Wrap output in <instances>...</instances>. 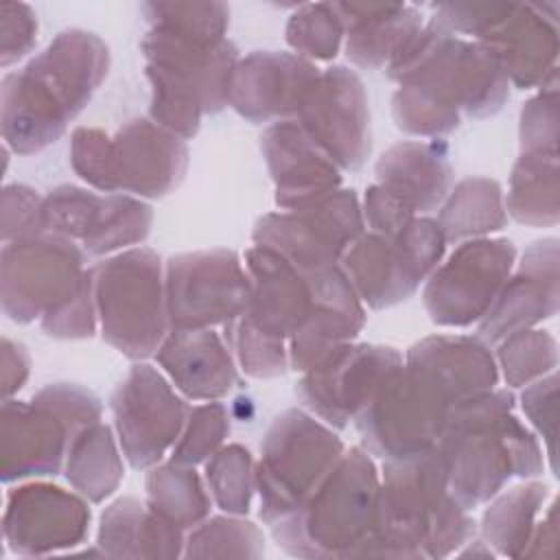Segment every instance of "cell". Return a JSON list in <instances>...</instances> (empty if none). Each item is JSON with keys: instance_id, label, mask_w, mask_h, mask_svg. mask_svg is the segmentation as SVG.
Returning <instances> with one entry per match:
<instances>
[{"instance_id": "ac0fdd59", "label": "cell", "mask_w": 560, "mask_h": 560, "mask_svg": "<svg viewBox=\"0 0 560 560\" xmlns=\"http://www.w3.org/2000/svg\"><path fill=\"white\" fill-rule=\"evenodd\" d=\"M295 120L341 171H359L372 151L370 107L363 81L346 66L319 72Z\"/></svg>"}, {"instance_id": "9c48e42d", "label": "cell", "mask_w": 560, "mask_h": 560, "mask_svg": "<svg viewBox=\"0 0 560 560\" xmlns=\"http://www.w3.org/2000/svg\"><path fill=\"white\" fill-rule=\"evenodd\" d=\"M457 398L427 365L402 357L372 400L354 418L359 446L381 459L433 448Z\"/></svg>"}, {"instance_id": "b9f144b4", "label": "cell", "mask_w": 560, "mask_h": 560, "mask_svg": "<svg viewBox=\"0 0 560 560\" xmlns=\"http://www.w3.org/2000/svg\"><path fill=\"white\" fill-rule=\"evenodd\" d=\"M230 433V413L223 402L206 400L190 407L186 424L171 448V459L186 466L203 464L214 455Z\"/></svg>"}, {"instance_id": "d6986e66", "label": "cell", "mask_w": 560, "mask_h": 560, "mask_svg": "<svg viewBox=\"0 0 560 560\" xmlns=\"http://www.w3.org/2000/svg\"><path fill=\"white\" fill-rule=\"evenodd\" d=\"M90 518L88 499L79 492L33 481L7 492L2 534L18 556H50L81 545L88 538Z\"/></svg>"}, {"instance_id": "74e56055", "label": "cell", "mask_w": 560, "mask_h": 560, "mask_svg": "<svg viewBox=\"0 0 560 560\" xmlns=\"http://www.w3.org/2000/svg\"><path fill=\"white\" fill-rule=\"evenodd\" d=\"M140 11L149 28H160L199 44L228 39L230 7L225 2H144Z\"/></svg>"}, {"instance_id": "d590c367", "label": "cell", "mask_w": 560, "mask_h": 560, "mask_svg": "<svg viewBox=\"0 0 560 560\" xmlns=\"http://www.w3.org/2000/svg\"><path fill=\"white\" fill-rule=\"evenodd\" d=\"M147 505L179 529H192L210 514V492L195 466L173 459L147 468Z\"/></svg>"}, {"instance_id": "44dd1931", "label": "cell", "mask_w": 560, "mask_h": 560, "mask_svg": "<svg viewBox=\"0 0 560 560\" xmlns=\"http://www.w3.org/2000/svg\"><path fill=\"white\" fill-rule=\"evenodd\" d=\"M501 63L510 85L534 90L558 83V4L510 2L479 39Z\"/></svg>"}, {"instance_id": "8fae6325", "label": "cell", "mask_w": 560, "mask_h": 560, "mask_svg": "<svg viewBox=\"0 0 560 560\" xmlns=\"http://www.w3.org/2000/svg\"><path fill=\"white\" fill-rule=\"evenodd\" d=\"M85 252L70 238L39 234L4 243L0 254L2 313L31 324L63 306L85 280Z\"/></svg>"}, {"instance_id": "5bb4252c", "label": "cell", "mask_w": 560, "mask_h": 560, "mask_svg": "<svg viewBox=\"0 0 560 560\" xmlns=\"http://www.w3.org/2000/svg\"><path fill=\"white\" fill-rule=\"evenodd\" d=\"M114 431L127 464L147 470L175 446L190 405L175 385L147 361H136L109 396Z\"/></svg>"}, {"instance_id": "f35d334b", "label": "cell", "mask_w": 560, "mask_h": 560, "mask_svg": "<svg viewBox=\"0 0 560 560\" xmlns=\"http://www.w3.org/2000/svg\"><path fill=\"white\" fill-rule=\"evenodd\" d=\"M265 536L243 516H212L201 521L184 542V558H260Z\"/></svg>"}, {"instance_id": "4fadbf2b", "label": "cell", "mask_w": 560, "mask_h": 560, "mask_svg": "<svg viewBox=\"0 0 560 560\" xmlns=\"http://www.w3.org/2000/svg\"><path fill=\"white\" fill-rule=\"evenodd\" d=\"M516 262L510 238H470L457 243L446 262L424 280L422 304L429 319L444 328L479 324Z\"/></svg>"}, {"instance_id": "e575fe53", "label": "cell", "mask_w": 560, "mask_h": 560, "mask_svg": "<svg viewBox=\"0 0 560 560\" xmlns=\"http://www.w3.org/2000/svg\"><path fill=\"white\" fill-rule=\"evenodd\" d=\"M153 225V208L140 197L107 192L96 197L81 249L88 256H107L118 249L142 243Z\"/></svg>"}, {"instance_id": "277c9868", "label": "cell", "mask_w": 560, "mask_h": 560, "mask_svg": "<svg viewBox=\"0 0 560 560\" xmlns=\"http://www.w3.org/2000/svg\"><path fill=\"white\" fill-rule=\"evenodd\" d=\"M477 534L475 518L448 492L438 448L383 459L376 521L361 556L446 558Z\"/></svg>"}, {"instance_id": "6da1fadb", "label": "cell", "mask_w": 560, "mask_h": 560, "mask_svg": "<svg viewBox=\"0 0 560 560\" xmlns=\"http://www.w3.org/2000/svg\"><path fill=\"white\" fill-rule=\"evenodd\" d=\"M385 70L398 83L392 98L396 127L429 140L455 131L462 116H494L510 96V81L499 59L481 42L457 37L433 20Z\"/></svg>"}, {"instance_id": "60d3db41", "label": "cell", "mask_w": 560, "mask_h": 560, "mask_svg": "<svg viewBox=\"0 0 560 560\" xmlns=\"http://www.w3.org/2000/svg\"><path fill=\"white\" fill-rule=\"evenodd\" d=\"M346 37L335 2L300 4L284 28V39L293 52L308 61H330Z\"/></svg>"}, {"instance_id": "5b68a950", "label": "cell", "mask_w": 560, "mask_h": 560, "mask_svg": "<svg viewBox=\"0 0 560 560\" xmlns=\"http://www.w3.org/2000/svg\"><path fill=\"white\" fill-rule=\"evenodd\" d=\"M381 472L368 451H343L311 497L269 525L276 545L295 558L361 556L376 521Z\"/></svg>"}, {"instance_id": "9a60e30c", "label": "cell", "mask_w": 560, "mask_h": 560, "mask_svg": "<svg viewBox=\"0 0 560 560\" xmlns=\"http://www.w3.org/2000/svg\"><path fill=\"white\" fill-rule=\"evenodd\" d=\"M171 328H212L236 319L249 302V273L232 249L175 254L164 265Z\"/></svg>"}, {"instance_id": "ab89813d", "label": "cell", "mask_w": 560, "mask_h": 560, "mask_svg": "<svg viewBox=\"0 0 560 560\" xmlns=\"http://www.w3.org/2000/svg\"><path fill=\"white\" fill-rule=\"evenodd\" d=\"M497 368L508 387H525L556 372L558 341L549 330L525 328L497 343Z\"/></svg>"}, {"instance_id": "8992f818", "label": "cell", "mask_w": 560, "mask_h": 560, "mask_svg": "<svg viewBox=\"0 0 560 560\" xmlns=\"http://www.w3.org/2000/svg\"><path fill=\"white\" fill-rule=\"evenodd\" d=\"M140 50L147 59L153 122L190 140L206 114H219L230 105L232 74L241 59L230 39L199 44L149 28L140 39Z\"/></svg>"}, {"instance_id": "e0dca14e", "label": "cell", "mask_w": 560, "mask_h": 560, "mask_svg": "<svg viewBox=\"0 0 560 560\" xmlns=\"http://www.w3.org/2000/svg\"><path fill=\"white\" fill-rule=\"evenodd\" d=\"M337 265L300 269L269 247L252 245L245 252V269L252 291L241 319L256 332L284 343L306 324L317 308Z\"/></svg>"}, {"instance_id": "3957f363", "label": "cell", "mask_w": 560, "mask_h": 560, "mask_svg": "<svg viewBox=\"0 0 560 560\" xmlns=\"http://www.w3.org/2000/svg\"><path fill=\"white\" fill-rule=\"evenodd\" d=\"M510 389H490L453 405L435 442L448 492L466 510L481 508L514 477L534 479L545 468L536 435L516 418Z\"/></svg>"}, {"instance_id": "681fc988", "label": "cell", "mask_w": 560, "mask_h": 560, "mask_svg": "<svg viewBox=\"0 0 560 560\" xmlns=\"http://www.w3.org/2000/svg\"><path fill=\"white\" fill-rule=\"evenodd\" d=\"M361 210L370 232L387 234V236L400 232L411 219H416V212L402 199H398L396 195H392L378 184H372L365 190Z\"/></svg>"}, {"instance_id": "8d00e7d4", "label": "cell", "mask_w": 560, "mask_h": 560, "mask_svg": "<svg viewBox=\"0 0 560 560\" xmlns=\"http://www.w3.org/2000/svg\"><path fill=\"white\" fill-rule=\"evenodd\" d=\"M203 481L219 510L245 516L256 494V462L249 448L243 444L221 446L203 462Z\"/></svg>"}, {"instance_id": "4316f807", "label": "cell", "mask_w": 560, "mask_h": 560, "mask_svg": "<svg viewBox=\"0 0 560 560\" xmlns=\"http://www.w3.org/2000/svg\"><path fill=\"white\" fill-rule=\"evenodd\" d=\"M374 175L378 186L413 212H431L446 199L453 184L448 147L442 138L396 142L376 160Z\"/></svg>"}, {"instance_id": "83f0119b", "label": "cell", "mask_w": 560, "mask_h": 560, "mask_svg": "<svg viewBox=\"0 0 560 560\" xmlns=\"http://www.w3.org/2000/svg\"><path fill=\"white\" fill-rule=\"evenodd\" d=\"M346 31V55L359 68H383L424 26L422 13L400 2H335Z\"/></svg>"}, {"instance_id": "7bdbcfd3", "label": "cell", "mask_w": 560, "mask_h": 560, "mask_svg": "<svg viewBox=\"0 0 560 560\" xmlns=\"http://www.w3.org/2000/svg\"><path fill=\"white\" fill-rule=\"evenodd\" d=\"M521 153H558V83L540 88L518 116Z\"/></svg>"}, {"instance_id": "ba28073f", "label": "cell", "mask_w": 560, "mask_h": 560, "mask_svg": "<svg viewBox=\"0 0 560 560\" xmlns=\"http://www.w3.org/2000/svg\"><path fill=\"white\" fill-rule=\"evenodd\" d=\"M341 438L304 407L273 418L256 464L258 516L265 525L293 514L343 455Z\"/></svg>"}, {"instance_id": "1f68e13d", "label": "cell", "mask_w": 560, "mask_h": 560, "mask_svg": "<svg viewBox=\"0 0 560 560\" xmlns=\"http://www.w3.org/2000/svg\"><path fill=\"white\" fill-rule=\"evenodd\" d=\"M547 497V483L527 479L518 486L501 490L488 501L479 532L481 540L494 551V556L523 558Z\"/></svg>"}, {"instance_id": "7c38bea8", "label": "cell", "mask_w": 560, "mask_h": 560, "mask_svg": "<svg viewBox=\"0 0 560 560\" xmlns=\"http://www.w3.org/2000/svg\"><path fill=\"white\" fill-rule=\"evenodd\" d=\"M363 228L357 192L337 188L295 208L262 214L254 223L252 241L278 252L300 269H319L337 265Z\"/></svg>"}, {"instance_id": "f1b7e54d", "label": "cell", "mask_w": 560, "mask_h": 560, "mask_svg": "<svg viewBox=\"0 0 560 560\" xmlns=\"http://www.w3.org/2000/svg\"><path fill=\"white\" fill-rule=\"evenodd\" d=\"M184 542V529L133 497L109 503L101 514L96 534L101 553L109 558H179Z\"/></svg>"}, {"instance_id": "7402d4cb", "label": "cell", "mask_w": 560, "mask_h": 560, "mask_svg": "<svg viewBox=\"0 0 560 560\" xmlns=\"http://www.w3.org/2000/svg\"><path fill=\"white\" fill-rule=\"evenodd\" d=\"M319 72L295 52L252 50L234 68L230 107L252 125L295 118Z\"/></svg>"}, {"instance_id": "d4e9b609", "label": "cell", "mask_w": 560, "mask_h": 560, "mask_svg": "<svg viewBox=\"0 0 560 560\" xmlns=\"http://www.w3.org/2000/svg\"><path fill=\"white\" fill-rule=\"evenodd\" d=\"M260 151L276 186L273 201L280 210L337 190L341 184V168L295 118L271 122L260 136Z\"/></svg>"}, {"instance_id": "f6af8a7d", "label": "cell", "mask_w": 560, "mask_h": 560, "mask_svg": "<svg viewBox=\"0 0 560 560\" xmlns=\"http://www.w3.org/2000/svg\"><path fill=\"white\" fill-rule=\"evenodd\" d=\"M109 140L112 136L96 127H77L70 138L72 171L92 188L112 192L109 179Z\"/></svg>"}, {"instance_id": "30bf717a", "label": "cell", "mask_w": 560, "mask_h": 560, "mask_svg": "<svg viewBox=\"0 0 560 560\" xmlns=\"http://www.w3.org/2000/svg\"><path fill=\"white\" fill-rule=\"evenodd\" d=\"M444 249L446 238L438 221L416 217L392 236L363 232L339 265L359 300L381 311L411 298L440 265Z\"/></svg>"}, {"instance_id": "f907efd6", "label": "cell", "mask_w": 560, "mask_h": 560, "mask_svg": "<svg viewBox=\"0 0 560 560\" xmlns=\"http://www.w3.org/2000/svg\"><path fill=\"white\" fill-rule=\"evenodd\" d=\"M2 396L11 398L18 394L31 372V357L20 341L2 337Z\"/></svg>"}, {"instance_id": "7dc6e473", "label": "cell", "mask_w": 560, "mask_h": 560, "mask_svg": "<svg viewBox=\"0 0 560 560\" xmlns=\"http://www.w3.org/2000/svg\"><path fill=\"white\" fill-rule=\"evenodd\" d=\"M556 394L558 374L549 372L523 387L521 407L532 429L545 442V455L549 457L551 470H556Z\"/></svg>"}, {"instance_id": "52a82bcc", "label": "cell", "mask_w": 560, "mask_h": 560, "mask_svg": "<svg viewBox=\"0 0 560 560\" xmlns=\"http://www.w3.org/2000/svg\"><path fill=\"white\" fill-rule=\"evenodd\" d=\"M92 278L103 339L131 361L155 357L171 330L162 258L131 247L94 265Z\"/></svg>"}, {"instance_id": "836d02e7", "label": "cell", "mask_w": 560, "mask_h": 560, "mask_svg": "<svg viewBox=\"0 0 560 560\" xmlns=\"http://www.w3.org/2000/svg\"><path fill=\"white\" fill-rule=\"evenodd\" d=\"M505 212L521 225L553 228L558 203V153H521L512 166Z\"/></svg>"}, {"instance_id": "484cf974", "label": "cell", "mask_w": 560, "mask_h": 560, "mask_svg": "<svg viewBox=\"0 0 560 560\" xmlns=\"http://www.w3.org/2000/svg\"><path fill=\"white\" fill-rule=\"evenodd\" d=\"M155 361L190 400H221L238 385L236 359L225 337L212 328H171Z\"/></svg>"}, {"instance_id": "d6a6232c", "label": "cell", "mask_w": 560, "mask_h": 560, "mask_svg": "<svg viewBox=\"0 0 560 560\" xmlns=\"http://www.w3.org/2000/svg\"><path fill=\"white\" fill-rule=\"evenodd\" d=\"M438 214L446 243L483 238L508 223L503 188L490 177H466L448 190Z\"/></svg>"}, {"instance_id": "2e32d148", "label": "cell", "mask_w": 560, "mask_h": 560, "mask_svg": "<svg viewBox=\"0 0 560 560\" xmlns=\"http://www.w3.org/2000/svg\"><path fill=\"white\" fill-rule=\"evenodd\" d=\"M400 365L402 352L394 346L348 341L302 372L295 396L328 427L346 429Z\"/></svg>"}, {"instance_id": "ffe728a7", "label": "cell", "mask_w": 560, "mask_h": 560, "mask_svg": "<svg viewBox=\"0 0 560 560\" xmlns=\"http://www.w3.org/2000/svg\"><path fill=\"white\" fill-rule=\"evenodd\" d=\"M188 155L184 138L151 118H133L109 140L112 192L162 199L184 182Z\"/></svg>"}, {"instance_id": "7a4b0ae2", "label": "cell", "mask_w": 560, "mask_h": 560, "mask_svg": "<svg viewBox=\"0 0 560 560\" xmlns=\"http://www.w3.org/2000/svg\"><path fill=\"white\" fill-rule=\"evenodd\" d=\"M109 70L107 44L83 28H66L0 88L2 140L18 155L55 144L90 103Z\"/></svg>"}, {"instance_id": "ee69618b", "label": "cell", "mask_w": 560, "mask_h": 560, "mask_svg": "<svg viewBox=\"0 0 560 560\" xmlns=\"http://www.w3.org/2000/svg\"><path fill=\"white\" fill-rule=\"evenodd\" d=\"M98 315L94 302V278L92 267L85 273L81 289L63 306L39 319L46 335L55 339H90L96 332Z\"/></svg>"}, {"instance_id": "cb8c5ba5", "label": "cell", "mask_w": 560, "mask_h": 560, "mask_svg": "<svg viewBox=\"0 0 560 560\" xmlns=\"http://www.w3.org/2000/svg\"><path fill=\"white\" fill-rule=\"evenodd\" d=\"M72 427L39 398H4L0 416V477L13 483L28 477L61 472Z\"/></svg>"}, {"instance_id": "c3c4849f", "label": "cell", "mask_w": 560, "mask_h": 560, "mask_svg": "<svg viewBox=\"0 0 560 560\" xmlns=\"http://www.w3.org/2000/svg\"><path fill=\"white\" fill-rule=\"evenodd\" d=\"M37 44V18L24 2H4L0 7V63H11L31 55Z\"/></svg>"}, {"instance_id": "4dcf8cb0", "label": "cell", "mask_w": 560, "mask_h": 560, "mask_svg": "<svg viewBox=\"0 0 560 560\" xmlns=\"http://www.w3.org/2000/svg\"><path fill=\"white\" fill-rule=\"evenodd\" d=\"M116 440L112 427L98 420L79 431L70 442L63 475L90 503L109 499L125 477L122 451Z\"/></svg>"}, {"instance_id": "603a6c76", "label": "cell", "mask_w": 560, "mask_h": 560, "mask_svg": "<svg viewBox=\"0 0 560 560\" xmlns=\"http://www.w3.org/2000/svg\"><path fill=\"white\" fill-rule=\"evenodd\" d=\"M558 238L534 241L499 291L486 317L477 324V337L497 346L512 332L534 328L558 313Z\"/></svg>"}, {"instance_id": "bcb514c9", "label": "cell", "mask_w": 560, "mask_h": 560, "mask_svg": "<svg viewBox=\"0 0 560 560\" xmlns=\"http://www.w3.org/2000/svg\"><path fill=\"white\" fill-rule=\"evenodd\" d=\"M2 243L33 238L46 232L44 197L24 184H11L2 190Z\"/></svg>"}, {"instance_id": "f546056e", "label": "cell", "mask_w": 560, "mask_h": 560, "mask_svg": "<svg viewBox=\"0 0 560 560\" xmlns=\"http://www.w3.org/2000/svg\"><path fill=\"white\" fill-rule=\"evenodd\" d=\"M405 359L435 372L457 402L494 389L501 378L490 346L470 335H429L416 341L405 352Z\"/></svg>"}, {"instance_id": "816d5d0a", "label": "cell", "mask_w": 560, "mask_h": 560, "mask_svg": "<svg viewBox=\"0 0 560 560\" xmlns=\"http://www.w3.org/2000/svg\"><path fill=\"white\" fill-rule=\"evenodd\" d=\"M558 518H556V501L547 508L545 516L540 521H536V527H534V534L523 551V558L525 556H536V558H542V556H553L556 553V542H558V527H556Z\"/></svg>"}]
</instances>
